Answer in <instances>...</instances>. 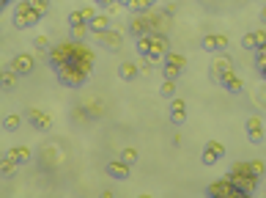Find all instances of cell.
Wrapping results in <instances>:
<instances>
[{"instance_id":"cell-1","label":"cell","mask_w":266,"mask_h":198,"mask_svg":"<svg viewBox=\"0 0 266 198\" xmlns=\"http://www.w3.org/2000/svg\"><path fill=\"white\" fill-rule=\"evenodd\" d=\"M93 64H96V55H93L83 42L74 39L69 58H66L60 66H55L58 83L63 88H72V91H74V88H83L85 80L91 77V72H93Z\"/></svg>"},{"instance_id":"cell-2","label":"cell","mask_w":266,"mask_h":198,"mask_svg":"<svg viewBox=\"0 0 266 198\" xmlns=\"http://www.w3.org/2000/svg\"><path fill=\"white\" fill-rule=\"evenodd\" d=\"M228 179L234 182L244 195H252V193L258 190V182H261V179H258V176L250 171V162H236V165L228 171Z\"/></svg>"},{"instance_id":"cell-3","label":"cell","mask_w":266,"mask_h":198,"mask_svg":"<svg viewBox=\"0 0 266 198\" xmlns=\"http://www.w3.org/2000/svg\"><path fill=\"white\" fill-rule=\"evenodd\" d=\"M39 19H42V14H39L36 9L28 3V0H19V3L14 6V14H11V22H14V28H36Z\"/></svg>"},{"instance_id":"cell-4","label":"cell","mask_w":266,"mask_h":198,"mask_svg":"<svg viewBox=\"0 0 266 198\" xmlns=\"http://www.w3.org/2000/svg\"><path fill=\"white\" fill-rule=\"evenodd\" d=\"M168 52H170V42L165 33H151V44H148V52L143 58H146V64H162Z\"/></svg>"},{"instance_id":"cell-5","label":"cell","mask_w":266,"mask_h":198,"mask_svg":"<svg viewBox=\"0 0 266 198\" xmlns=\"http://www.w3.org/2000/svg\"><path fill=\"white\" fill-rule=\"evenodd\" d=\"M184 69H187V58L176 55V52H168L165 61H162V77L165 80H179Z\"/></svg>"},{"instance_id":"cell-6","label":"cell","mask_w":266,"mask_h":198,"mask_svg":"<svg viewBox=\"0 0 266 198\" xmlns=\"http://www.w3.org/2000/svg\"><path fill=\"white\" fill-rule=\"evenodd\" d=\"M206 193L211 195V198H242L244 193L236 187L234 182L225 176V179H217V182H211L209 187H206Z\"/></svg>"},{"instance_id":"cell-7","label":"cell","mask_w":266,"mask_h":198,"mask_svg":"<svg viewBox=\"0 0 266 198\" xmlns=\"http://www.w3.org/2000/svg\"><path fill=\"white\" fill-rule=\"evenodd\" d=\"M25 121H28L33 129H39V132H50V127H52V119L44 110H39V107H28V110H25Z\"/></svg>"},{"instance_id":"cell-8","label":"cell","mask_w":266,"mask_h":198,"mask_svg":"<svg viewBox=\"0 0 266 198\" xmlns=\"http://www.w3.org/2000/svg\"><path fill=\"white\" fill-rule=\"evenodd\" d=\"M225 157V146L220 140H209L206 146H203V154H201V160H203V165H217Z\"/></svg>"},{"instance_id":"cell-9","label":"cell","mask_w":266,"mask_h":198,"mask_svg":"<svg viewBox=\"0 0 266 198\" xmlns=\"http://www.w3.org/2000/svg\"><path fill=\"white\" fill-rule=\"evenodd\" d=\"M201 47L206 52H225L228 50V36L225 33H209V36L201 39Z\"/></svg>"},{"instance_id":"cell-10","label":"cell","mask_w":266,"mask_h":198,"mask_svg":"<svg viewBox=\"0 0 266 198\" xmlns=\"http://www.w3.org/2000/svg\"><path fill=\"white\" fill-rule=\"evenodd\" d=\"M9 66L19 74V77H28V74L36 69V58L28 55V52H22V55H14V58H11V64H9Z\"/></svg>"},{"instance_id":"cell-11","label":"cell","mask_w":266,"mask_h":198,"mask_svg":"<svg viewBox=\"0 0 266 198\" xmlns=\"http://www.w3.org/2000/svg\"><path fill=\"white\" fill-rule=\"evenodd\" d=\"M96 42L105 47V50H121L124 47V36H121L118 31H102V33H96Z\"/></svg>"},{"instance_id":"cell-12","label":"cell","mask_w":266,"mask_h":198,"mask_svg":"<svg viewBox=\"0 0 266 198\" xmlns=\"http://www.w3.org/2000/svg\"><path fill=\"white\" fill-rule=\"evenodd\" d=\"M107 176H113L115 182H126L129 179V174H132V165H129L126 160H113V162H107Z\"/></svg>"},{"instance_id":"cell-13","label":"cell","mask_w":266,"mask_h":198,"mask_svg":"<svg viewBox=\"0 0 266 198\" xmlns=\"http://www.w3.org/2000/svg\"><path fill=\"white\" fill-rule=\"evenodd\" d=\"M228 69H234V64H230V58L228 55H214V61H211V69H209V74H211V80H214V83H220V77Z\"/></svg>"},{"instance_id":"cell-14","label":"cell","mask_w":266,"mask_h":198,"mask_svg":"<svg viewBox=\"0 0 266 198\" xmlns=\"http://www.w3.org/2000/svg\"><path fill=\"white\" fill-rule=\"evenodd\" d=\"M69 52H72V42H60V44H55V47L50 50L47 61H50V66L55 69V66H60L66 58H69Z\"/></svg>"},{"instance_id":"cell-15","label":"cell","mask_w":266,"mask_h":198,"mask_svg":"<svg viewBox=\"0 0 266 198\" xmlns=\"http://www.w3.org/2000/svg\"><path fill=\"white\" fill-rule=\"evenodd\" d=\"M220 86H222L228 94H242V88H244L242 77H239V74H236L234 69H228V72L222 74V77H220Z\"/></svg>"},{"instance_id":"cell-16","label":"cell","mask_w":266,"mask_h":198,"mask_svg":"<svg viewBox=\"0 0 266 198\" xmlns=\"http://www.w3.org/2000/svg\"><path fill=\"white\" fill-rule=\"evenodd\" d=\"M187 121V102L184 99H173L170 102V124L181 127Z\"/></svg>"},{"instance_id":"cell-17","label":"cell","mask_w":266,"mask_h":198,"mask_svg":"<svg viewBox=\"0 0 266 198\" xmlns=\"http://www.w3.org/2000/svg\"><path fill=\"white\" fill-rule=\"evenodd\" d=\"M129 33H132L135 39H138V36H146V33H151V28H148V19H146V14H143V11L129 19Z\"/></svg>"},{"instance_id":"cell-18","label":"cell","mask_w":266,"mask_h":198,"mask_svg":"<svg viewBox=\"0 0 266 198\" xmlns=\"http://www.w3.org/2000/svg\"><path fill=\"white\" fill-rule=\"evenodd\" d=\"M247 138H250V143H263V121L258 116L247 119Z\"/></svg>"},{"instance_id":"cell-19","label":"cell","mask_w":266,"mask_h":198,"mask_svg":"<svg viewBox=\"0 0 266 198\" xmlns=\"http://www.w3.org/2000/svg\"><path fill=\"white\" fill-rule=\"evenodd\" d=\"M88 28H91V33L107 31V28H110V14H107V11H96V17L88 22Z\"/></svg>"},{"instance_id":"cell-20","label":"cell","mask_w":266,"mask_h":198,"mask_svg":"<svg viewBox=\"0 0 266 198\" xmlns=\"http://www.w3.org/2000/svg\"><path fill=\"white\" fill-rule=\"evenodd\" d=\"M138 74H140V69L132 64V61H124V64L118 66V77H121V80H126V83H132V80L138 77Z\"/></svg>"},{"instance_id":"cell-21","label":"cell","mask_w":266,"mask_h":198,"mask_svg":"<svg viewBox=\"0 0 266 198\" xmlns=\"http://www.w3.org/2000/svg\"><path fill=\"white\" fill-rule=\"evenodd\" d=\"M17 80H19V74L11 69V66H6V69H3V80H0V83H3V91H14Z\"/></svg>"},{"instance_id":"cell-22","label":"cell","mask_w":266,"mask_h":198,"mask_svg":"<svg viewBox=\"0 0 266 198\" xmlns=\"http://www.w3.org/2000/svg\"><path fill=\"white\" fill-rule=\"evenodd\" d=\"M17 165H19V162L14 160V154L6 152V154H3V162H0V174H3V176H11V174L17 171Z\"/></svg>"},{"instance_id":"cell-23","label":"cell","mask_w":266,"mask_h":198,"mask_svg":"<svg viewBox=\"0 0 266 198\" xmlns=\"http://www.w3.org/2000/svg\"><path fill=\"white\" fill-rule=\"evenodd\" d=\"M19 127H22V116H19V113H9L3 119V129H6V132H17Z\"/></svg>"},{"instance_id":"cell-24","label":"cell","mask_w":266,"mask_h":198,"mask_svg":"<svg viewBox=\"0 0 266 198\" xmlns=\"http://www.w3.org/2000/svg\"><path fill=\"white\" fill-rule=\"evenodd\" d=\"M9 154H14V160L19 162V165H25V162L30 160V149L28 146H11Z\"/></svg>"},{"instance_id":"cell-25","label":"cell","mask_w":266,"mask_h":198,"mask_svg":"<svg viewBox=\"0 0 266 198\" xmlns=\"http://www.w3.org/2000/svg\"><path fill=\"white\" fill-rule=\"evenodd\" d=\"M242 47H244V50H258V33L255 31L244 33V36H242Z\"/></svg>"},{"instance_id":"cell-26","label":"cell","mask_w":266,"mask_h":198,"mask_svg":"<svg viewBox=\"0 0 266 198\" xmlns=\"http://www.w3.org/2000/svg\"><path fill=\"white\" fill-rule=\"evenodd\" d=\"M88 33H91V28H88V22H83V25H74V28H72V36L77 39V42H83V39L88 36Z\"/></svg>"},{"instance_id":"cell-27","label":"cell","mask_w":266,"mask_h":198,"mask_svg":"<svg viewBox=\"0 0 266 198\" xmlns=\"http://www.w3.org/2000/svg\"><path fill=\"white\" fill-rule=\"evenodd\" d=\"M159 94L162 97H176V80H165V83L159 86Z\"/></svg>"},{"instance_id":"cell-28","label":"cell","mask_w":266,"mask_h":198,"mask_svg":"<svg viewBox=\"0 0 266 198\" xmlns=\"http://www.w3.org/2000/svg\"><path fill=\"white\" fill-rule=\"evenodd\" d=\"M33 47H36V50H42V52H50L52 50L50 39H47V36H36V39H33Z\"/></svg>"},{"instance_id":"cell-29","label":"cell","mask_w":266,"mask_h":198,"mask_svg":"<svg viewBox=\"0 0 266 198\" xmlns=\"http://www.w3.org/2000/svg\"><path fill=\"white\" fill-rule=\"evenodd\" d=\"M250 171L258 176V179H261V176H263V171H266V162H263V160H250Z\"/></svg>"},{"instance_id":"cell-30","label":"cell","mask_w":266,"mask_h":198,"mask_svg":"<svg viewBox=\"0 0 266 198\" xmlns=\"http://www.w3.org/2000/svg\"><path fill=\"white\" fill-rule=\"evenodd\" d=\"M28 3H30L33 9H36L39 14H42V17H47V11H50V3H47V0H28Z\"/></svg>"},{"instance_id":"cell-31","label":"cell","mask_w":266,"mask_h":198,"mask_svg":"<svg viewBox=\"0 0 266 198\" xmlns=\"http://www.w3.org/2000/svg\"><path fill=\"white\" fill-rule=\"evenodd\" d=\"M83 22H85L83 11H69V28H74V25H83Z\"/></svg>"},{"instance_id":"cell-32","label":"cell","mask_w":266,"mask_h":198,"mask_svg":"<svg viewBox=\"0 0 266 198\" xmlns=\"http://www.w3.org/2000/svg\"><path fill=\"white\" fill-rule=\"evenodd\" d=\"M121 160H126L129 165H135V162H138V152H135V149H124V152H121Z\"/></svg>"},{"instance_id":"cell-33","label":"cell","mask_w":266,"mask_h":198,"mask_svg":"<svg viewBox=\"0 0 266 198\" xmlns=\"http://www.w3.org/2000/svg\"><path fill=\"white\" fill-rule=\"evenodd\" d=\"M129 11H148V3H146V0H132Z\"/></svg>"},{"instance_id":"cell-34","label":"cell","mask_w":266,"mask_h":198,"mask_svg":"<svg viewBox=\"0 0 266 198\" xmlns=\"http://www.w3.org/2000/svg\"><path fill=\"white\" fill-rule=\"evenodd\" d=\"M83 11V17H85V22H91L93 17H96V9H93V6H88V9H80Z\"/></svg>"},{"instance_id":"cell-35","label":"cell","mask_w":266,"mask_h":198,"mask_svg":"<svg viewBox=\"0 0 266 198\" xmlns=\"http://www.w3.org/2000/svg\"><path fill=\"white\" fill-rule=\"evenodd\" d=\"M11 6H17V0H0V9H11Z\"/></svg>"},{"instance_id":"cell-36","label":"cell","mask_w":266,"mask_h":198,"mask_svg":"<svg viewBox=\"0 0 266 198\" xmlns=\"http://www.w3.org/2000/svg\"><path fill=\"white\" fill-rule=\"evenodd\" d=\"M255 33H258V47L266 44V31H255Z\"/></svg>"},{"instance_id":"cell-37","label":"cell","mask_w":266,"mask_h":198,"mask_svg":"<svg viewBox=\"0 0 266 198\" xmlns=\"http://www.w3.org/2000/svg\"><path fill=\"white\" fill-rule=\"evenodd\" d=\"M118 6H121V9H129V6H132V0H118Z\"/></svg>"},{"instance_id":"cell-38","label":"cell","mask_w":266,"mask_h":198,"mask_svg":"<svg viewBox=\"0 0 266 198\" xmlns=\"http://www.w3.org/2000/svg\"><path fill=\"white\" fill-rule=\"evenodd\" d=\"M261 22L266 25V6H263V11H261Z\"/></svg>"},{"instance_id":"cell-39","label":"cell","mask_w":266,"mask_h":198,"mask_svg":"<svg viewBox=\"0 0 266 198\" xmlns=\"http://www.w3.org/2000/svg\"><path fill=\"white\" fill-rule=\"evenodd\" d=\"M258 72H261V77H266V66H261V69H258Z\"/></svg>"},{"instance_id":"cell-40","label":"cell","mask_w":266,"mask_h":198,"mask_svg":"<svg viewBox=\"0 0 266 198\" xmlns=\"http://www.w3.org/2000/svg\"><path fill=\"white\" fill-rule=\"evenodd\" d=\"M146 3H148V9H151V6H154V3H156V0H146Z\"/></svg>"},{"instance_id":"cell-41","label":"cell","mask_w":266,"mask_h":198,"mask_svg":"<svg viewBox=\"0 0 266 198\" xmlns=\"http://www.w3.org/2000/svg\"><path fill=\"white\" fill-rule=\"evenodd\" d=\"M47 3H50V0H47Z\"/></svg>"}]
</instances>
